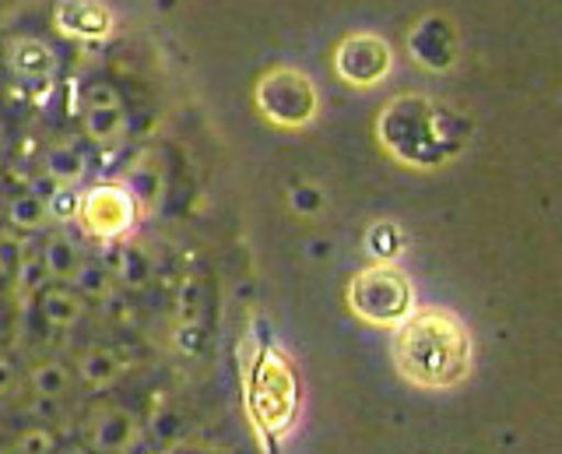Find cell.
I'll return each mask as SVG.
<instances>
[{
    "mask_svg": "<svg viewBox=\"0 0 562 454\" xmlns=\"http://www.w3.org/2000/svg\"><path fill=\"white\" fill-rule=\"evenodd\" d=\"M394 363L415 388H453L468 377L471 339L450 310H418L397 324Z\"/></svg>",
    "mask_w": 562,
    "mask_h": 454,
    "instance_id": "obj_1",
    "label": "cell"
},
{
    "mask_svg": "<svg viewBox=\"0 0 562 454\" xmlns=\"http://www.w3.org/2000/svg\"><path fill=\"white\" fill-rule=\"evenodd\" d=\"M254 423L263 433H285L299 412V380L292 363L268 348L257 359V370L250 377V395H246Z\"/></svg>",
    "mask_w": 562,
    "mask_h": 454,
    "instance_id": "obj_2",
    "label": "cell"
},
{
    "mask_svg": "<svg viewBox=\"0 0 562 454\" xmlns=\"http://www.w3.org/2000/svg\"><path fill=\"white\" fill-rule=\"evenodd\" d=\"M254 107L271 128L299 131L321 110L316 85L299 67H271L254 85Z\"/></svg>",
    "mask_w": 562,
    "mask_h": 454,
    "instance_id": "obj_3",
    "label": "cell"
},
{
    "mask_svg": "<svg viewBox=\"0 0 562 454\" xmlns=\"http://www.w3.org/2000/svg\"><path fill=\"white\" fill-rule=\"evenodd\" d=\"M348 307L366 324H401L412 313V283L394 265H369L348 283Z\"/></svg>",
    "mask_w": 562,
    "mask_h": 454,
    "instance_id": "obj_4",
    "label": "cell"
},
{
    "mask_svg": "<svg viewBox=\"0 0 562 454\" xmlns=\"http://www.w3.org/2000/svg\"><path fill=\"white\" fill-rule=\"evenodd\" d=\"M78 222L88 236L102 243H120L137 225V201L123 184H95L81 195Z\"/></svg>",
    "mask_w": 562,
    "mask_h": 454,
    "instance_id": "obj_5",
    "label": "cell"
},
{
    "mask_svg": "<svg viewBox=\"0 0 562 454\" xmlns=\"http://www.w3.org/2000/svg\"><path fill=\"white\" fill-rule=\"evenodd\" d=\"M334 71H338L341 81L356 85V89H369L386 78L391 71V46H386L380 36H369V32H359V36H345L334 49Z\"/></svg>",
    "mask_w": 562,
    "mask_h": 454,
    "instance_id": "obj_6",
    "label": "cell"
},
{
    "mask_svg": "<svg viewBox=\"0 0 562 454\" xmlns=\"http://www.w3.org/2000/svg\"><path fill=\"white\" fill-rule=\"evenodd\" d=\"M140 444V419L116 401H99L85 419V447L95 454H131Z\"/></svg>",
    "mask_w": 562,
    "mask_h": 454,
    "instance_id": "obj_7",
    "label": "cell"
},
{
    "mask_svg": "<svg viewBox=\"0 0 562 454\" xmlns=\"http://www.w3.org/2000/svg\"><path fill=\"white\" fill-rule=\"evenodd\" d=\"M81 131L99 148H113L123 142V134H127V107H123V96L110 81H95L85 89Z\"/></svg>",
    "mask_w": 562,
    "mask_h": 454,
    "instance_id": "obj_8",
    "label": "cell"
},
{
    "mask_svg": "<svg viewBox=\"0 0 562 454\" xmlns=\"http://www.w3.org/2000/svg\"><path fill=\"white\" fill-rule=\"evenodd\" d=\"M53 22L70 40H105L113 29V14L99 0H60Z\"/></svg>",
    "mask_w": 562,
    "mask_h": 454,
    "instance_id": "obj_9",
    "label": "cell"
},
{
    "mask_svg": "<svg viewBox=\"0 0 562 454\" xmlns=\"http://www.w3.org/2000/svg\"><path fill=\"white\" fill-rule=\"evenodd\" d=\"M131 370V359L113 345H92L75 359V377L85 384L88 391H105L113 384L123 380V374Z\"/></svg>",
    "mask_w": 562,
    "mask_h": 454,
    "instance_id": "obj_10",
    "label": "cell"
},
{
    "mask_svg": "<svg viewBox=\"0 0 562 454\" xmlns=\"http://www.w3.org/2000/svg\"><path fill=\"white\" fill-rule=\"evenodd\" d=\"M8 71L25 81H46L57 75V54H53L49 43L35 40V36L11 40L8 43Z\"/></svg>",
    "mask_w": 562,
    "mask_h": 454,
    "instance_id": "obj_11",
    "label": "cell"
},
{
    "mask_svg": "<svg viewBox=\"0 0 562 454\" xmlns=\"http://www.w3.org/2000/svg\"><path fill=\"white\" fill-rule=\"evenodd\" d=\"M35 310H40V318H43L46 328H53V331H75L85 321L88 303L70 286L49 283L40 296H35Z\"/></svg>",
    "mask_w": 562,
    "mask_h": 454,
    "instance_id": "obj_12",
    "label": "cell"
},
{
    "mask_svg": "<svg viewBox=\"0 0 562 454\" xmlns=\"http://www.w3.org/2000/svg\"><path fill=\"white\" fill-rule=\"evenodd\" d=\"M40 265H43L49 283L70 286V283H75L78 268L85 265V254H81V247L70 236L53 233V236H46L43 251H40Z\"/></svg>",
    "mask_w": 562,
    "mask_h": 454,
    "instance_id": "obj_13",
    "label": "cell"
},
{
    "mask_svg": "<svg viewBox=\"0 0 562 454\" xmlns=\"http://www.w3.org/2000/svg\"><path fill=\"white\" fill-rule=\"evenodd\" d=\"M110 275H113V283H120L123 289H145L148 278H151V261L145 251L137 247V243L120 240L116 251H113V261H110Z\"/></svg>",
    "mask_w": 562,
    "mask_h": 454,
    "instance_id": "obj_14",
    "label": "cell"
},
{
    "mask_svg": "<svg viewBox=\"0 0 562 454\" xmlns=\"http://www.w3.org/2000/svg\"><path fill=\"white\" fill-rule=\"evenodd\" d=\"M43 169H46V177L57 187L75 190L88 177V155L78 145H53L43 155Z\"/></svg>",
    "mask_w": 562,
    "mask_h": 454,
    "instance_id": "obj_15",
    "label": "cell"
},
{
    "mask_svg": "<svg viewBox=\"0 0 562 454\" xmlns=\"http://www.w3.org/2000/svg\"><path fill=\"white\" fill-rule=\"evenodd\" d=\"M29 380V391L43 401H57L70 391V384H75V374H70V366L60 363V359H43V363H32V370L25 374Z\"/></svg>",
    "mask_w": 562,
    "mask_h": 454,
    "instance_id": "obj_16",
    "label": "cell"
},
{
    "mask_svg": "<svg viewBox=\"0 0 562 454\" xmlns=\"http://www.w3.org/2000/svg\"><path fill=\"white\" fill-rule=\"evenodd\" d=\"M8 222L22 233H40L49 222L46 215V198H40L35 190H22L8 201Z\"/></svg>",
    "mask_w": 562,
    "mask_h": 454,
    "instance_id": "obj_17",
    "label": "cell"
},
{
    "mask_svg": "<svg viewBox=\"0 0 562 454\" xmlns=\"http://www.w3.org/2000/svg\"><path fill=\"white\" fill-rule=\"evenodd\" d=\"M207 310V292L201 278H183L180 289H176V321L180 328H201Z\"/></svg>",
    "mask_w": 562,
    "mask_h": 454,
    "instance_id": "obj_18",
    "label": "cell"
},
{
    "mask_svg": "<svg viewBox=\"0 0 562 454\" xmlns=\"http://www.w3.org/2000/svg\"><path fill=\"white\" fill-rule=\"evenodd\" d=\"M113 286L116 283H113L110 268H105V265H92V261H85V265L78 268V275H75V283H70V289H75L85 303L88 300H110Z\"/></svg>",
    "mask_w": 562,
    "mask_h": 454,
    "instance_id": "obj_19",
    "label": "cell"
},
{
    "mask_svg": "<svg viewBox=\"0 0 562 454\" xmlns=\"http://www.w3.org/2000/svg\"><path fill=\"white\" fill-rule=\"evenodd\" d=\"M57 447L60 441L49 427H25L11 444L14 454H57Z\"/></svg>",
    "mask_w": 562,
    "mask_h": 454,
    "instance_id": "obj_20",
    "label": "cell"
},
{
    "mask_svg": "<svg viewBox=\"0 0 562 454\" xmlns=\"http://www.w3.org/2000/svg\"><path fill=\"white\" fill-rule=\"evenodd\" d=\"M14 283L22 292H32V296H40L46 286H49V278L40 265V257H25V261H18V268H14Z\"/></svg>",
    "mask_w": 562,
    "mask_h": 454,
    "instance_id": "obj_21",
    "label": "cell"
},
{
    "mask_svg": "<svg viewBox=\"0 0 562 454\" xmlns=\"http://www.w3.org/2000/svg\"><path fill=\"white\" fill-rule=\"evenodd\" d=\"M78 204H81V198L75 195L70 187H57L53 195L46 198V215L53 219V222H67V219H78Z\"/></svg>",
    "mask_w": 562,
    "mask_h": 454,
    "instance_id": "obj_22",
    "label": "cell"
},
{
    "mask_svg": "<svg viewBox=\"0 0 562 454\" xmlns=\"http://www.w3.org/2000/svg\"><path fill=\"white\" fill-rule=\"evenodd\" d=\"M18 380H22V374H18L14 359L0 353V398H8L18 388Z\"/></svg>",
    "mask_w": 562,
    "mask_h": 454,
    "instance_id": "obj_23",
    "label": "cell"
},
{
    "mask_svg": "<svg viewBox=\"0 0 562 454\" xmlns=\"http://www.w3.org/2000/svg\"><path fill=\"white\" fill-rule=\"evenodd\" d=\"M57 454H92V451H88L85 444H60Z\"/></svg>",
    "mask_w": 562,
    "mask_h": 454,
    "instance_id": "obj_24",
    "label": "cell"
},
{
    "mask_svg": "<svg viewBox=\"0 0 562 454\" xmlns=\"http://www.w3.org/2000/svg\"><path fill=\"white\" fill-rule=\"evenodd\" d=\"M4 134H8V120H4V113H0V142H4Z\"/></svg>",
    "mask_w": 562,
    "mask_h": 454,
    "instance_id": "obj_25",
    "label": "cell"
},
{
    "mask_svg": "<svg viewBox=\"0 0 562 454\" xmlns=\"http://www.w3.org/2000/svg\"><path fill=\"white\" fill-rule=\"evenodd\" d=\"M0 454H14V451H11V444H0Z\"/></svg>",
    "mask_w": 562,
    "mask_h": 454,
    "instance_id": "obj_26",
    "label": "cell"
},
{
    "mask_svg": "<svg viewBox=\"0 0 562 454\" xmlns=\"http://www.w3.org/2000/svg\"><path fill=\"white\" fill-rule=\"evenodd\" d=\"M0 275H4V261H0Z\"/></svg>",
    "mask_w": 562,
    "mask_h": 454,
    "instance_id": "obj_27",
    "label": "cell"
}]
</instances>
